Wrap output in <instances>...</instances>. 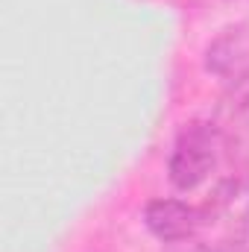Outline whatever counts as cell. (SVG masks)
I'll use <instances>...</instances> for the list:
<instances>
[{
  "instance_id": "2",
  "label": "cell",
  "mask_w": 249,
  "mask_h": 252,
  "mask_svg": "<svg viewBox=\"0 0 249 252\" xmlns=\"http://www.w3.org/2000/svg\"><path fill=\"white\" fill-rule=\"evenodd\" d=\"M214 124L223 135V150L235 164V176L249 182V76L229 85Z\"/></svg>"
},
{
  "instance_id": "4",
  "label": "cell",
  "mask_w": 249,
  "mask_h": 252,
  "mask_svg": "<svg viewBox=\"0 0 249 252\" xmlns=\"http://www.w3.org/2000/svg\"><path fill=\"white\" fill-rule=\"evenodd\" d=\"M214 252H249V208L235 220L229 235L214 247Z\"/></svg>"
},
{
  "instance_id": "1",
  "label": "cell",
  "mask_w": 249,
  "mask_h": 252,
  "mask_svg": "<svg viewBox=\"0 0 249 252\" xmlns=\"http://www.w3.org/2000/svg\"><path fill=\"white\" fill-rule=\"evenodd\" d=\"M223 150V135L214 121H190L179 129L170 158H167V179L176 190H196L217 167Z\"/></svg>"
},
{
  "instance_id": "3",
  "label": "cell",
  "mask_w": 249,
  "mask_h": 252,
  "mask_svg": "<svg viewBox=\"0 0 249 252\" xmlns=\"http://www.w3.org/2000/svg\"><path fill=\"white\" fill-rule=\"evenodd\" d=\"M205 70L226 85L249 76V24L226 27L205 47Z\"/></svg>"
}]
</instances>
